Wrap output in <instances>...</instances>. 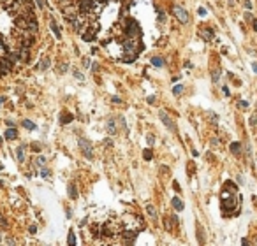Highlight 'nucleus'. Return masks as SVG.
Instances as JSON below:
<instances>
[{"label": "nucleus", "instance_id": "ddd939ff", "mask_svg": "<svg viewBox=\"0 0 257 246\" xmlns=\"http://www.w3.org/2000/svg\"><path fill=\"white\" fill-rule=\"evenodd\" d=\"M72 120H74V116L69 114V113H62V114H60V121L64 123V125H65V123H71Z\"/></svg>", "mask_w": 257, "mask_h": 246}, {"label": "nucleus", "instance_id": "7c9ffc66", "mask_svg": "<svg viewBox=\"0 0 257 246\" xmlns=\"http://www.w3.org/2000/svg\"><path fill=\"white\" fill-rule=\"evenodd\" d=\"M23 44H25V46H30V44H32V39H30V37H27L25 41H23Z\"/></svg>", "mask_w": 257, "mask_h": 246}, {"label": "nucleus", "instance_id": "ea45409f", "mask_svg": "<svg viewBox=\"0 0 257 246\" xmlns=\"http://www.w3.org/2000/svg\"><path fill=\"white\" fill-rule=\"evenodd\" d=\"M252 27H254V30L257 32V19H254V21H252Z\"/></svg>", "mask_w": 257, "mask_h": 246}, {"label": "nucleus", "instance_id": "20e7f679", "mask_svg": "<svg viewBox=\"0 0 257 246\" xmlns=\"http://www.w3.org/2000/svg\"><path fill=\"white\" fill-rule=\"evenodd\" d=\"M159 116H160V120H162V123H164L167 128H169L171 132H176V125L173 123V120H171V116L166 113V111H160L159 113Z\"/></svg>", "mask_w": 257, "mask_h": 246}, {"label": "nucleus", "instance_id": "412c9836", "mask_svg": "<svg viewBox=\"0 0 257 246\" xmlns=\"http://www.w3.org/2000/svg\"><path fill=\"white\" fill-rule=\"evenodd\" d=\"M146 213L150 214L153 220L157 218V211H155V208H153V206H146Z\"/></svg>", "mask_w": 257, "mask_h": 246}, {"label": "nucleus", "instance_id": "a19ab883", "mask_svg": "<svg viewBox=\"0 0 257 246\" xmlns=\"http://www.w3.org/2000/svg\"><path fill=\"white\" fill-rule=\"evenodd\" d=\"M252 69H254V72L257 74V63H252Z\"/></svg>", "mask_w": 257, "mask_h": 246}, {"label": "nucleus", "instance_id": "f704fd0d", "mask_svg": "<svg viewBox=\"0 0 257 246\" xmlns=\"http://www.w3.org/2000/svg\"><path fill=\"white\" fill-rule=\"evenodd\" d=\"M245 19H246V21H254V18H252L250 14H248V12H246V14H245Z\"/></svg>", "mask_w": 257, "mask_h": 246}, {"label": "nucleus", "instance_id": "6ab92c4d", "mask_svg": "<svg viewBox=\"0 0 257 246\" xmlns=\"http://www.w3.org/2000/svg\"><path fill=\"white\" fill-rule=\"evenodd\" d=\"M16 155H18V160H20V162H23V160H25V148L20 146L16 149Z\"/></svg>", "mask_w": 257, "mask_h": 246}, {"label": "nucleus", "instance_id": "473e14b6", "mask_svg": "<svg viewBox=\"0 0 257 246\" xmlns=\"http://www.w3.org/2000/svg\"><path fill=\"white\" fill-rule=\"evenodd\" d=\"M245 7L248 9V11L252 9V2H250V0H245Z\"/></svg>", "mask_w": 257, "mask_h": 246}, {"label": "nucleus", "instance_id": "c9c22d12", "mask_svg": "<svg viewBox=\"0 0 257 246\" xmlns=\"http://www.w3.org/2000/svg\"><path fill=\"white\" fill-rule=\"evenodd\" d=\"M28 230H30L32 234H35V230H37V227H35V225H30V229H28Z\"/></svg>", "mask_w": 257, "mask_h": 246}, {"label": "nucleus", "instance_id": "72a5a7b5", "mask_svg": "<svg viewBox=\"0 0 257 246\" xmlns=\"http://www.w3.org/2000/svg\"><path fill=\"white\" fill-rule=\"evenodd\" d=\"M197 12H199L201 16H206V9H204V7H201V9H199V11H197Z\"/></svg>", "mask_w": 257, "mask_h": 246}, {"label": "nucleus", "instance_id": "39448f33", "mask_svg": "<svg viewBox=\"0 0 257 246\" xmlns=\"http://www.w3.org/2000/svg\"><path fill=\"white\" fill-rule=\"evenodd\" d=\"M95 33H97V30L95 28H88L86 32H83V41H86V42H92L93 39H95Z\"/></svg>", "mask_w": 257, "mask_h": 246}, {"label": "nucleus", "instance_id": "0eeeda50", "mask_svg": "<svg viewBox=\"0 0 257 246\" xmlns=\"http://www.w3.org/2000/svg\"><path fill=\"white\" fill-rule=\"evenodd\" d=\"M201 37L204 39V41H213V37H215V33H213V30H210V28H201Z\"/></svg>", "mask_w": 257, "mask_h": 246}, {"label": "nucleus", "instance_id": "e433bc0d", "mask_svg": "<svg viewBox=\"0 0 257 246\" xmlns=\"http://www.w3.org/2000/svg\"><path fill=\"white\" fill-rule=\"evenodd\" d=\"M74 76L78 77V79H83V76H81V72H78V71H74Z\"/></svg>", "mask_w": 257, "mask_h": 246}, {"label": "nucleus", "instance_id": "c756f323", "mask_svg": "<svg viewBox=\"0 0 257 246\" xmlns=\"http://www.w3.org/2000/svg\"><path fill=\"white\" fill-rule=\"evenodd\" d=\"M41 176H42V178H48V176H49V170H48V169H42V170H41Z\"/></svg>", "mask_w": 257, "mask_h": 246}, {"label": "nucleus", "instance_id": "5701e85b", "mask_svg": "<svg viewBox=\"0 0 257 246\" xmlns=\"http://www.w3.org/2000/svg\"><path fill=\"white\" fill-rule=\"evenodd\" d=\"M152 157H153L152 149H144V153H143V158H144V160H152Z\"/></svg>", "mask_w": 257, "mask_h": 246}, {"label": "nucleus", "instance_id": "9b49d317", "mask_svg": "<svg viewBox=\"0 0 257 246\" xmlns=\"http://www.w3.org/2000/svg\"><path fill=\"white\" fill-rule=\"evenodd\" d=\"M4 136H6V139H16V137H18V130L14 128V127H12V128L9 127V128L6 130V134H4Z\"/></svg>", "mask_w": 257, "mask_h": 246}, {"label": "nucleus", "instance_id": "c85d7f7f", "mask_svg": "<svg viewBox=\"0 0 257 246\" xmlns=\"http://www.w3.org/2000/svg\"><path fill=\"white\" fill-rule=\"evenodd\" d=\"M44 162H46V158H44V157L37 158V165H39V167H42V165H44Z\"/></svg>", "mask_w": 257, "mask_h": 246}, {"label": "nucleus", "instance_id": "423d86ee", "mask_svg": "<svg viewBox=\"0 0 257 246\" xmlns=\"http://www.w3.org/2000/svg\"><path fill=\"white\" fill-rule=\"evenodd\" d=\"M83 12H90L93 11V0H81V4H79Z\"/></svg>", "mask_w": 257, "mask_h": 246}, {"label": "nucleus", "instance_id": "79ce46f5", "mask_svg": "<svg viewBox=\"0 0 257 246\" xmlns=\"http://www.w3.org/2000/svg\"><path fill=\"white\" fill-rule=\"evenodd\" d=\"M2 74H4V72H2V69H0V76H2Z\"/></svg>", "mask_w": 257, "mask_h": 246}, {"label": "nucleus", "instance_id": "1a4fd4ad", "mask_svg": "<svg viewBox=\"0 0 257 246\" xmlns=\"http://www.w3.org/2000/svg\"><path fill=\"white\" fill-rule=\"evenodd\" d=\"M49 65H51V60H49L48 56H44L42 60L39 62V69H41V71H48Z\"/></svg>", "mask_w": 257, "mask_h": 246}, {"label": "nucleus", "instance_id": "f03ea898", "mask_svg": "<svg viewBox=\"0 0 257 246\" xmlns=\"http://www.w3.org/2000/svg\"><path fill=\"white\" fill-rule=\"evenodd\" d=\"M139 25H137V21L136 19H129L127 21V27H125V35L129 39H134L136 35H139Z\"/></svg>", "mask_w": 257, "mask_h": 246}, {"label": "nucleus", "instance_id": "cd10ccee", "mask_svg": "<svg viewBox=\"0 0 257 246\" xmlns=\"http://www.w3.org/2000/svg\"><path fill=\"white\" fill-rule=\"evenodd\" d=\"M32 148H33V151H41V144L39 142H32Z\"/></svg>", "mask_w": 257, "mask_h": 246}, {"label": "nucleus", "instance_id": "4c0bfd02", "mask_svg": "<svg viewBox=\"0 0 257 246\" xmlns=\"http://www.w3.org/2000/svg\"><path fill=\"white\" fill-rule=\"evenodd\" d=\"M148 142H150V144H153V142H155V137H152V136H148Z\"/></svg>", "mask_w": 257, "mask_h": 246}, {"label": "nucleus", "instance_id": "58836bf2", "mask_svg": "<svg viewBox=\"0 0 257 246\" xmlns=\"http://www.w3.org/2000/svg\"><path fill=\"white\" fill-rule=\"evenodd\" d=\"M173 186H175V190H176V192H180V185H178L176 181H175V183H173Z\"/></svg>", "mask_w": 257, "mask_h": 246}, {"label": "nucleus", "instance_id": "6e6552de", "mask_svg": "<svg viewBox=\"0 0 257 246\" xmlns=\"http://www.w3.org/2000/svg\"><path fill=\"white\" fill-rule=\"evenodd\" d=\"M0 69H2V72H4V74H7V72L12 69V63L9 60H0Z\"/></svg>", "mask_w": 257, "mask_h": 246}, {"label": "nucleus", "instance_id": "4be33fe9", "mask_svg": "<svg viewBox=\"0 0 257 246\" xmlns=\"http://www.w3.org/2000/svg\"><path fill=\"white\" fill-rule=\"evenodd\" d=\"M67 243L69 244H76V237H74V232L69 230V237H67Z\"/></svg>", "mask_w": 257, "mask_h": 246}, {"label": "nucleus", "instance_id": "a878e982", "mask_svg": "<svg viewBox=\"0 0 257 246\" xmlns=\"http://www.w3.org/2000/svg\"><path fill=\"white\" fill-rule=\"evenodd\" d=\"M108 130L111 132V134H115L116 132V127H115V121H109V123H108Z\"/></svg>", "mask_w": 257, "mask_h": 246}, {"label": "nucleus", "instance_id": "9d476101", "mask_svg": "<svg viewBox=\"0 0 257 246\" xmlns=\"http://www.w3.org/2000/svg\"><path fill=\"white\" fill-rule=\"evenodd\" d=\"M49 27H51V30L55 32V37H56V39H62V32H60V28H58V25H56V21H55V19H51Z\"/></svg>", "mask_w": 257, "mask_h": 246}, {"label": "nucleus", "instance_id": "dca6fc26", "mask_svg": "<svg viewBox=\"0 0 257 246\" xmlns=\"http://www.w3.org/2000/svg\"><path fill=\"white\" fill-rule=\"evenodd\" d=\"M20 58H21L23 62H28V58H30V53H28V48H21V51H20Z\"/></svg>", "mask_w": 257, "mask_h": 246}, {"label": "nucleus", "instance_id": "f257e3e1", "mask_svg": "<svg viewBox=\"0 0 257 246\" xmlns=\"http://www.w3.org/2000/svg\"><path fill=\"white\" fill-rule=\"evenodd\" d=\"M79 148H81V153L86 157V158H90L92 160L93 158V146H92V142L88 141V139H83V137H79Z\"/></svg>", "mask_w": 257, "mask_h": 246}, {"label": "nucleus", "instance_id": "f8f14e48", "mask_svg": "<svg viewBox=\"0 0 257 246\" xmlns=\"http://www.w3.org/2000/svg\"><path fill=\"white\" fill-rule=\"evenodd\" d=\"M171 204H173V206H175V209H176V211H181V209L185 208V206H183V201H180V199H178V197H175V199H173V201H171Z\"/></svg>", "mask_w": 257, "mask_h": 246}, {"label": "nucleus", "instance_id": "aec40b11", "mask_svg": "<svg viewBox=\"0 0 257 246\" xmlns=\"http://www.w3.org/2000/svg\"><path fill=\"white\" fill-rule=\"evenodd\" d=\"M23 127L25 128H28V130H35L37 127H35V123H32L30 120H23Z\"/></svg>", "mask_w": 257, "mask_h": 246}, {"label": "nucleus", "instance_id": "bb28decb", "mask_svg": "<svg viewBox=\"0 0 257 246\" xmlns=\"http://www.w3.org/2000/svg\"><path fill=\"white\" fill-rule=\"evenodd\" d=\"M35 2H37V6L41 7V9H46V6H48V4H46V0H35Z\"/></svg>", "mask_w": 257, "mask_h": 246}, {"label": "nucleus", "instance_id": "7ed1b4c3", "mask_svg": "<svg viewBox=\"0 0 257 246\" xmlns=\"http://www.w3.org/2000/svg\"><path fill=\"white\" fill-rule=\"evenodd\" d=\"M173 14H175V18L178 19L180 23H188V12H187V9H183L181 6H173Z\"/></svg>", "mask_w": 257, "mask_h": 246}, {"label": "nucleus", "instance_id": "4468645a", "mask_svg": "<svg viewBox=\"0 0 257 246\" xmlns=\"http://www.w3.org/2000/svg\"><path fill=\"white\" fill-rule=\"evenodd\" d=\"M152 65L153 67H164V58H160V56H153L152 58Z\"/></svg>", "mask_w": 257, "mask_h": 246}, {"label": "nucleus", "instance_id": "b1692460", "mask_svg": "<svg viewBox=\"0 0 257 246\" xmlns=\"http://www.w3.org/2000/svg\"><path fill=\"white\" fill-rule=\"evenodd\" d=\"M181 92H183V86H181V84H176V86L173 88V93H175V95H181Z\"/></svg>", "mask_w": 257, "mask_h": 246}, {"label": "nucleus", "instance_id": "2f4dec72", "mask_svg": "<svg viewBox=\"0 0 257 246\" xmlns=\"http://www.w3.org/2000/svg\"><path fill=\"white\" fill-rule=\"evenodd\" d=\"M240 107H241V109H246V107H248V102H243V100H241V102H240Z\"/></svg>", "mask_w": 257, "mask_h": 246}, {"label": "nucleus", "instance_id": "2eb2a0df", "mask_svg": "<svg viewBox=\"0 0 257 246\" xmlns=\"http://www.w3.org/2000/svg\"><path fill=\"white\" fill-rule=\"evenodd\" d=\"M16 25L20 28H30V23L27 19H23V18H16Z\"/></svg>", "mask_w": 257, "mask_h": 246}, {"label": "nucleus", "instance_id": "a211bd4d", "mask_svg": "<svg viewBox=\"0 0 257 246\" xmlns=\"http://www.w3.org/2000/svg\"><path fill=\"white\" fill-rule=\"evenodd\" d=\"M69 195H71V199H78V192H76V185L74 183L69 185Z\"/></svg>", "mask_w": 257, "mask_h": 246}, {"label": "nucleus", "instance_id": "f3484780", "mask_svg": "<svg viewBox=\"0 0 257 246\" xmlns=\"http://www.w3.org/2000/svg\"><path fill=\"white\" fill-rule=\"evenodd\" d=\"M231 151H233V155H240L241 153V144L240 142H233V144H231Z\"/></svg>", "mask_w": 257, "mask_h": 246}, {"label": "nucleus", "instance_id": "393cba45", "mask_svg": "<svg viewBox=\"0 0 257 246\" xmlns=\"http://www.w3.org/2000/svg\"><path fill=\"white\" fill-rule=\"evenodd\" d=\"M219 77H220V71H213V72H211V81H213V83L219 81Z\"/></svg>", "mask_w": 257, "mask_h": 246}]
</instances>
